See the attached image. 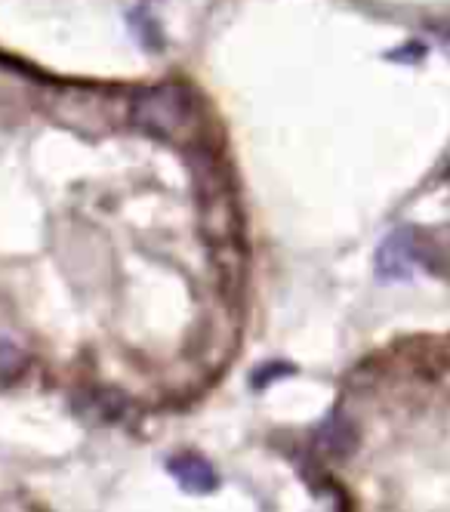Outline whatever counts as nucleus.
I'll list each match as a JSON object with an SVG mask.
<instances>
[{
	"label": "nucleus",
	"instance_id": "7ed1b4c3",
	"mask_svg": "<svg viewBox=\"0 0 450 512\" xmlns=\"http://www.w3.org/2000/svg\"><path fill=\"white\" fill-rule=\"evenodd\" d=\"M22 371V352L7 343V340H0V380H10Z\"/></svg>",
	"mask_w": 450,
	"mask_h": 512
},
{
	"label": "nucleus",
	"instance_id": "f03ea898",
	"mask_svg": "<svg viewBox=\"0 0 450 512\" xmlns=\"http://www.w3.org/2000/svg\"><path fill=\"white\" fill-rule=\"evenodd\" d=\"M173 475L185 485V488H192V491H210L216 485V475L213 469L198 460V457H182V460H173Z\"/></svg>",
	"mask_w": 450,
	"mask_h": 512
},
{
	"label": "nucleus",
	"instance_id": "f257e3e1",
	"mask_svg": "<svg viewBox=\"0 0 450 512\" xmlns=\"http://www.w3.org/2000/svg\"><path fill=\"white\" fill-rule=\"evenodd\" d=\"M136 118L142 127H148L152 133H161L167 136L173 127L182 124L185 118V96L173 87H164V90H155L139 99L136 105Z\"/></svg>",
	"mask_w": 450,
	"mask_h": 512
}]
</instances>
